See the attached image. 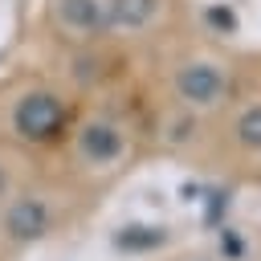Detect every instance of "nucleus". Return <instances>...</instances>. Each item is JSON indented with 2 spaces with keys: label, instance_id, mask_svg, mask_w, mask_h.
Here are the masks:
<instances>
[{
  "label": "nucleus",
  "instance_id": "1",
  "mask_svg": "<svg viewBox=\"0 0 261 261\" xmlns=\"http://www.w3.org/2000/svg\"><path fill=\"white\" fill-rule=\"evenodd\" d=\"M61 118H65L61 98H57V94H45V90L24 94V98L16 102V110H12L16 135H20V139H33V143H37V139H53L57 126H61Z\"/></svg>",
  "mask_w": 261,
  "mask_h": 261
},
{
  "label": "nucleus",
  "instance_id": "2",
  "mask_svg": "<svg viewBox=\"0 0 261 261\" xmlns=\"http://www.w3.org/2000/svg\"><path fill=\"white\" fill-rule=\"evenodd\" d=\"M49 12L57 20V29L73 33V37H90L106 20V4L102 0H49Z\"/></svg>",
  "mask_w": 261,
  "mask_h": 261
},
{
  "label": "nucleus",
  "instance_id": "3",
  "mask_svg": "<svg viewBox=\"0 0 261 261\" xmlns=\"http://www.w3.org/2000/svg\"><path fill=\"white\" fill-rule=\"evenodd\" d=\"M45 228H49V208H45V200L24 196V200H12V204L4 208V232H8L12 241H37Z\"/></svg>",
  "mask_w": 261,
  "mask_h": 261
},
{
  "label": "nucleus",
  "instance_id": "4",
  "mask_svg": "<svg viewBox=\"0 0 261 261\" xmlns=\"http://www.w3.org/2000/svg\"><path fill=\"white\" fill-rule=\"evenodd\" d=\"M220 90H224V77H220V69H216V65L196 61V65H184V69H179V94H184L188 102L208 106V102H216V98H220Z\"/></svg>",
  "mask_w": 261,
  "mask_h": 261
},
{
  "label": "nucleus",
  "instance_id": "5",
  "mask_svg": "<svg viewBox=\"0 0 261 261\" xmlns=\"http://www.w3.org/2000/svg\"><path fill=\"white\" fill-rule=\"evenodd\" d=\"M77 151H82L90 163H110V159H118V151H122V135H118L110 122H90V126L77 135Z\"/></svg>",
  "mask_w": 261,
  "mask_h": 261
},
{
  "label": "nucleus",
  "instance_id": "6",
  "mask_svg": "<svg viewBox=\"0 0 261 261\" xmlns=\"http://www.w3.org/2000/svg\"><path fill=\"white\" fill-rule=\"evenodd\" d=\"M159 12V0H106V20L118 29H143Z\"/></svg>",
  "mask_w": 261,
  "mask_h": 261
},
{
  "label": "nucleus",
  "instance_id": "7",
  "mask_svg": "<svg viewBox=\"0 0 261 261\" xmlns=\"http://www.w3.org/2000/svg\"><path fill=\"white\" fill-rule=\"evenodd\" d=\"M237 135H241V143H245V147H261V106H253V110L241 118Z\"/></svg>",
  "mask_w": 261,
  "mask_h": 261
},
{
  "label": "nucleus",
  "instance_id": "8",
  "mask_svg": "<svg viewBox=\"0 0 261 261\" xmlns=\"http://www.w3.org/2000/svg\"><path fill=\"white\" fill-rule=\"evenodd\" d=\"M4 188H8V175H4V167H0V192H4Z\"/></svg>",
  "mask_w": 261,
  "mask_h": 261
}]
</instances>
